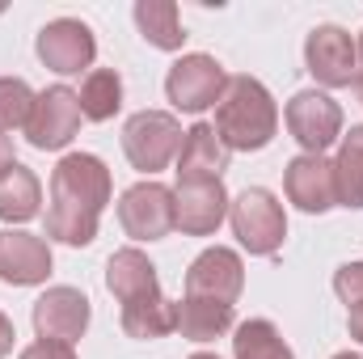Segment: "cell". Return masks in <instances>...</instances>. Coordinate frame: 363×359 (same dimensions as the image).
Instances as JSON below:
<instances>
[{"label": "cell", "instance_id": "obj_15", "mask_svg": "<svg viewBox=\"0 0 363 359\" xmlns=\"http://www.w3.org/2000/svg\"><path fill=\"white\" fill-rule=\"evenodd\" d=\"M51 275V241L34 237L26 228L0 233V283L9 287H34Z\"/></svg>", "mask_w": 363, "mask_h": 359}, {"label": "cell", "instance_id": "obj_33", "mask_svg": "<svg viewBox=\"0 0 363 359\" xmlns=\"http://www.w3.org/2000/svg\"><path fill=\"white\" fill-rule=\"evenodd\" d=\"M190 359H220V355H211V351H199V355H190Z\"/></svg>", "mask_w": 363, "mask_h": 359}, {"label": "cell", "instance_id": "obj_20", "mask_svg": "<svg viewBox=\"0 0 363 359\" xmlns=\"http://www.w3.org/2000/svg\"><path fill=\"white\" fill-rule=\"evenodd\" d=\"M38 203H43V186L38 178L17 161L0 174V220L13 228V224H26L38 216Z\"/></svg>", "mask_w": 363, "mask_h": 359}, {"label": "cell", "instance_id": "obj_1", "mask_svg": "<svg viewBox=\"0 0 363 359\" xmlns=\"http://www.w3.org/2000/svg\"><path fill=\"white\" fill-rule=\"evenodd\" d=\"M110 194H114V186H110V170L101 165V157L68 153L51 170L47 241H64V245H77V250L93 245Z\"/></svg>", "mask_w": 363, "mask_h": 359}, {"label": "cell", "instance_id": "obj_19", "mask_svg": "<svg viewBox=\"0 0 363 359\" xmlns=\"http://www.w3.org/2000/svg\"><path fill=\"white\" fill-rule=\"evenodd\" d=\"M233 330V304L224 300H203V296H182L178 304V334L190 343H216Z\"/></svg>", "mask_w": 363, "mask_h": 359}, {"label": "cell", "instance_id": "obj_14", "mask_svg": "<svg viewBox=\"0 0 363 359\" xmlns=\"http://www.w3.org/2000/svg\"><path fill=\"white\" fill-rule=\"evenodd\" d=\"M283 190H287V199H291L300 211H308V216H321V211L338 207L334 161L308 157V153L291 157V161H287V174H283Z\"/></svg>", "mask_w": 363, "mask_h": 359}, {"label": "cell", "instance_id": "obj_12", "mask_svg": "<svg viewBox=\"0 0 363 359\" xmlns=\"http://www.w3.org/2000/svg\"><path fill=\"white\" fill-rule=\"evenodd\" d=\"M89 330V296L77 287H47L34 300V334L77 347Z\"/></svg>", "mask_w": 363, "mask_h": 359}, {"label": "cell", "instance_id": "obj_23", "mask_svg": "<svg viewBox=\"0 0 363 359\" xmlns=\"http://www.w3.org/2000/svg\"><path fill=\"white\" fill-rule=\"evenodd\" d=\"M233 359H296V351L283 343L274 321L250 317L233 330Z\"/></svg>", "mask_w": 363, "mask_h": 359}, {"label": "cell", "instance_id": "obj_18", "mask_svg": "<svg viewBox=\"0 0 363 359\" xmlns=\"http://www.w3.org/2000/svg\"><path fill=\"white\" fill-rule=\"evenodd\" d=\"M123 330H127V338H140V343L165 338L178 330V304L165 292H148V296L123 304Z\"/></svg>", "mask_w": 363, "mask_h": 359}, {"label": "cell", "instance_id": "obj_2", "mask_svg": "<svg viewBox=\"0 0 363 359\" xmlns=\"http://www.w3.org/2000/svg\"><path fill=\"white\" fill-rule=\"evenodd\" d=\"M216 136L228 153H262L279 131V106L271 89L254 77H228V89L216 101Z\"/></svg>", "mask_w": 363, "mask_h": 359}, {"label": "cell", "instance_id": "obj_8", "mask_svg": "<svg viewBox=\"0 0 363 359\" xmlns=\"http://www.w3.org/2000/svg\"><path fill=\"white\" fill-rule=\"evenodd\" d=\"M81 101L68 85H51L34 97V114L26 123V140L38 148V153H60L77 140L81 131Z\"/></svg>", "mask_w": 363, "mask_h": 359}, {"label": "cell", "instance_id": "obj_6", "mask_svg": "<svg viewBox=\"0 0 363 359\" xmlns=\"http://www.w3.org/2000/svg\"><path fill=\"white\" fill-rule=\"evenodd\" d=\"M228 89V72H224V64L220 60H211V55H182L178 64L169 68V77H165V97L178 106L182 114H203V110H211L220 97Z\"/></svg>", "mask_w": 363, "mask_h": 359}, {"label": "cell", "instance_id": "obj_17", "mask_svg": "<svg viewBox=\"0 0 363 359\" xmlns=\"http://www.w3.org/2000/svg\"><path fill=\"white\" fill-rule=\"evenodd\" d=\"M106 287H110V296H114L118 304H131V300H140V296H148V292H161L157 267H152L148 254L135 250V245L110 254V263H106Z\"/></svg>", "mask_w": 363, "mask_h": 359}, {"label": "cell", "instance_id": "obj_24", "mask_svg": "<svg viewBox=\"0 0 363 359\" xmlns=\"http://www.w3.org/2000/svg\"><path fill=\"white\" fill-rule=\"evenodd\" d=\"M77 101H81V114H85L89 123L114 118L118 106H123V81H118V72H114V68H93V72H85Z\"/></svg>", "mask_w": 363, "mask_h": 359}, {"label": "cell", "instance_id": "obj_11", "mask_svg": "<svg viewBox=\"0 0 363 359\" xmlns=\"http://www.w3.org/2000/svg\"><path fill=\"white\" fill-rule=\"evenodd\" d=\"M228 190L220 178H194L174 186V228L186 237H211L228 220Z\"/></svg>", "mask_w": 363, "mask_h": 359}, {"label": "cell", "instance_id": "obj_3", "mask_svg": "<svg viewBox=\"0 0 363 359\" xmlns=\"http://www.w3.org/2000/svg\"><path fill=\"white\" fill-rule=\"evenodd\" d=\"M182 123L169 114V110H140L127 118L123 127V153L127 161L140 170V174H161L169 161H178L182 148Z\"/></svg>", "mask_w": 363, "mask_h": 359}, {"label": "cell", "instance_id": "obj_31", "mask_svg": "<svg viewBox=\"0 0 363 359\" xmlns=\"http://www.w3.org/2000/svg\"><path fill=\"white\" fill-rule=\"evenodd\" d=\"M355 97H359V106H363V68H359V77H355Z\"/></svg>", "mask_w": 363, "mask_h": 359}, {"label": "cell", "instance_id": "obj_26", "mask_svg": "<svg viewBox=\"0 0 363 359\" xmlns=\"http://www.w3.org/2000/svg\"><path fill=\"white\" fill-rule=\"evenodd\" d=\"M334 292L347 309L363 304V263H347V267L334 270Z\"/></svg>", "mask_w": 363, "mask_h": 359}, {"label": "cell", "instance_id": "obj_21", "mask_svg": "<svg viewBox=\"0 0 363 359\" xmlns=\"http://www.w3.org/2000/svg\"><path fill=\"white\" fill-rule=\"evenodd\" d=\"M135 26L148 38V47H157V51H182V43H186L182 13L174 0H135Z\"/></svg>", "mask_w": 363, "mask_h": 359}, {"label": "cell", "instance_id": "obj_34", "mask_svg": "<svg viewBox=\"0 0 363 359\" xmlns=\"http://www.w3.org/2000/svg\"><path fill=\"white\" fill-rule=\"evenodd\" d=\"M355 47H359V60H363V34H359V43H355Z\"/></svg>", "mask_w": 363, "mask_h": 359}, {"label": "cell", "instance_id": "obj_22", "mask_svg": "<svg viewBox=\"0 0 363 359\" xmlns=\"http://www.w3.org/2000/svg\"><path fill=\"white\" fill-rule=\"evenodd\" d=\"M334 186H338V203L359 211L363 207V123H355L351 131H342V140H338Z\"/></svg>", "mask_w": 363, "mask_h": 359}, {"label": "cell", "instance_id": "obj_29", "mask_svg": "<svg viewBox=\"0 0 363 359\" xmlns=\"http://www.w3.org/2000/svg\"><path fill=\"white\" fill-rule=\"evenodd\" d=\"M347 330H351L355 343H363V304H355V309L347 313Z\"/></svg>", "mask_w": 363, "mask_h": 359}, {"label": "cell", "instance_id": "obj_16", "mask_svg": "<svg viewBox=\"0 0 363 359\" xmlns=\"http://www.w3.org/2000/svg\"><path fill=\"white\" fill-rule=\"evenodd\" d=\"M228 170V148L220 144L211 123H194L182 136L178 148V182H194V178H220Z\"/></svg>", "mask_w": 363, "mask_h": 359}, {"label": "cell", "instance_id": "obj_13", "mask_svg": "<svg viewBox=\"0 0 363 359\" xmlns=\"http://www.w3.org/2000/svg\"><path fill=\"white\" fill-rule=\"evenodd\" d=\"M241 287H245V263H241L237 250H224V245L203 250V254L190 263V270H186V296L237 304Z\"/></svg>", "mask_w": 363, "mask_h": 359}, {"label": "cell", "instance_id": "obj_28", "mask_svg": "<svg viewBox=\"0 0 363 359\" xmlns=\"http://www.w3.org/2000/svg\"><path fill=\"white\" fill-rule=\"evenodd\" d=\"M13 338H17V330H13V321H9V317L0 313V359L13 351Z\"/></svg>", "mask_w": 363, "mask_h": 359}, {"label": "cell", "instance_id": "obj_32", "mask_svg": "<svg viewBox=\"0 0 363 359\" xmlns=\"http://www.w3.org/2000/svg\"><path fill=\"white\" fill-rule=\"evenodd\" d=\"M334 359H363V355H355V351H338Z\"/></svg>", "mask_w": 363, "mask_h": 359}, {"label": "cell", "instance_id": "obj_25", "mask_svg": "<svg viewBox=\"0 0 363 359\" xmlns=\"http://www.w3.org/2000/svg\"><path fill=\"white\" fill-rule=\"evenodd\" d=\"M34 97L21 77H0V136L4 131H26L30 114H34Z\"/></svg>", "mask_w": 363, "mask_h": 359}, {"label": "cell", "instance_id": "obj_30", "mask_svg": "<svg viewBox=\"0 0 363 359\" xmlns=\"http://www.w3.org/2000/svg\"><path fill=\"white\" fill-rule=\"evenodd\" d=\"M9 165H17V161H13V144H9V136H0V174H4Z\"/></svg>", "mask_w": 363, "mask_h": 359}, {"label": "cell", "instance_id": "obj_27", "mask_svg": "<svg viewBox=\"0 0 363 359\" xmlns=\"http://www.w3.org/2000/svg\"><path fill=\"white\" fill-rule=\"evenodd\" d=\"M17 359H77V351L68 347V343H51V338H38V343H30L26 351Z\"/></svg>", "mask_w": 363, "mask_h": 359}, {"label": "cell", "instance_id": "obj_9", "mask_svg": "<svg viewBox=\"0 0 363 359\" xmlns=\"http://www.w3.org/2000/svg\"><path fill=\"white\" fill-rule=\"evenodd\" d=\"M38 60L60 72V77H81L85 68L93 72V60H97V38L85 21L77 17H55L38 30V43H34Z\"/></svg>", "mask_w": 363, "mask_h": 359}, {"label": "cell", "instance_id": "obj_7", "mask_svg": "<svg viewBox=\"0 0 363 359\" xmlns=\"http://www.w3.org/2000/svg\"><path fill=\"white\" fill-rule=\"evenodd\" d=\"M118 224L131 241H161L174 233V190L144 178L123 190L118 199Z\"/></svg>", "mask_w": 363, "mask_h": 359}, {"label": "cell", "instance_id": "obj_5", "mask_svg": "<svg viewBox=\"0 0 363 359\" xmlns=\"http://www.w3.org/2000/svg\"><path fill=\"white\" fill-rule=\"evenodd\" d=\"M283 118H287L291 140H296L308 157H321L330 144L342 140V106H338L330 93L300 89L291 101H287Z\"/></svg>", "mask_w": 363, "mask_h": 359}, {"label": "cell", "instance_id": "obj_4", "mask_svg": "<svg viewBox=\"0 0 363 359\" xmlns=\"http://www.w3.org/2000/svg\"><path fill=\"white\" fill-rule=\"evenodd\" d=\"M228 220H233L237 241H241L250 254H258V258H271L274 250L283 245V237H287L283 203L274 199L271 190H262V186H245V190L228 203Z\"/></svg>", "mask_w": 363, "mask_h": 359}, {"label": "cell", "instance_id": "obj_10", "mask_svg": "<svg viewBox=\"0 0 363 359\" xmlns=\"http://www.w3.org/2000/svg\"><path fill=\"white\" fill-rule=\"evenodd\" d=\"M304 64L317 85L342 89V85H355L359 77V47L342 26H317L304 38Z\"/></svg>", "mask_w": 363, "mask_h": 359}]
</instances>
